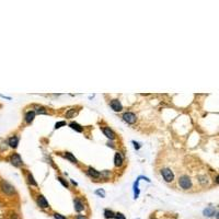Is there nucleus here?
<instances>
[{
    "label": "nucleus",
    "mask_w": 219,
    "mask_h": 219,
    "mask_svg": "<svg viewBox=\"0 0 219 219\" xmlns=\"http://www.w3.org/2000/svg\"><path fill=\"white\" fill-rule=\"evenodd\" d=\"M35 117V112L34 111H30L25 114V122L27 123H31Z\"/></svg>",
    "instance_id": "f8f14e48"
},
{
    "label": "nucleus",
    "mask_w": 219,
    "mask_h": 219,
    "mask_svg": "<svg viewBox=\"0 0 219 219\" xmlns=\"http://www.w3.org/2000/svg\"><path fill=\"white\" fill-rule=\"evenodd\" d=\"M76 219H87V218H86L84 216H82V215H78L77 218H76Z\"/></svg>",
    "instance_id": "a878e982"
},
{
    "label": "nucleus",
    "mask_w": 219,
    "mask_h": 219,
    "mask_svg": "<svg viewBox=\"0 0 219 219\" xmlns=\"http://www.w3.org/2000/svg\"><path fill=\"white\" fill-rule=\"evenodd\" d=\"M27 179H29V183H30V184H32V185H34V186H37V183L34 181V179H33L32 174L29 173V175H27Z\"/></svg>",
    "instance_id": "6ab92c4d"
},
{
    "label": "nucleus",
    "mask_w": 219,
    "mask_h": 219,
    "mask_svg": "<svg viewBox=\"0 0 219 219\" xmlns=\"http://www.w3.org/2000/svg\"><path fill=\"white\" fill-rule=\"evenodd\" d=\"M103 133H104L105 136L107 137V138H110V139H114L115 138L114 132H113L110 127H103Z\"/></svg>",
    "instance_id": "1a4fd4ad"
},
{
    "label": "nucleus",
    "mask_w": 219,
    "mask_h": 219,
    "mask_svg": "<svg viewBox=\"0 0 219 219\" xmlns=\"http://www.w3.org/2000/svg\"><path fill=\"white\" fill-rule=\"evenodd\" d=\"M73 204H75V209H76V211H81V210H83V203H82L81 201H79V199H75V202H73Z\"/></svg>",
    "instance_id": "9d476101"
},
{
    "label": "nucleus",
    "mask_w": 219,
    "mask_h": 219,
    "mask_svg": "<svg viewBox=\"0 0 219 219\" xmlns=\"http://www.w3.org/2000/svg\"><path fill=\"white\" fill-rule=\"evenodd\" d=\"M70 127L73 128V129H75V130H77V132H79V133H81L82 132V129L83 128L79 125V124H77V123H70V125H69Z\"/></svg>",
    "instance_id": "2eb2a0df"
},
{
    "label": "nucleus",
    "mask_w": 219,
    "mask_h": 219,
    "mask_svg": "<svg viewBox=\"0 0 219 219\" xmlns=\"http://www.w3.org/2000/svg\"><path fill=\"white\" fill-rule=\"evenodd\" d=\"M134 145H135V148H136V149H139V147H140V146H139V144H138V142H134Z\"/></svg>",
    "instance_id": "bb28decb"
},
{
    "label": "nucleus",
    "mask_w": 219,
    "mask_h": 219,
    "mask_svg": "<svg viewBox=\"0 0 219 219\" xmlns=\"http://www.w3.org/2000/svg\"><path fill=\"white\" fill-rule=\"evenodd\" d=\"M54 217H55V219H66L64 216H61L60 214H57V213L54 215Z\"/></svg>",
    "instance_id": "393cba45"
},
{
    "label": "nucleus",
    "mask_w": 219,
    "mask_h": 219,
    "mask_svg": "<svg viewBox=\"0 0 219 219\" xmlns=\"http://www.w3.org/2000/svg\"><path fill=\"white\" fill-rule=\"evenodd\" d=\"M123 119H124V121H125L126 123L134 124L135 122H136V115L134 114V113L128 112V113H125V114L123 115Z\"/></svg>",
    "instance_id": "39448f33"
},
{
    "label": "nucleus",
    "mask_w": 219,
    "mask_h": 219,
    "mask_svg": "<svg viewBox=\"0 0 219 219\" xmlns=\"http://www.w3.org/2000/svg\"><path fill=\"white\" fill-rule=\"evenodd\" d=\"M65 157H66L67 159L70 160L71 162H73V163H77V159H76V158H75V157H73L70 152H66V153H65Z\"/></svg>",
    "instance_id": "dca6fc26"
},
{
    "label": "nucleus",
    "mask_w": 219,
    "mask_h": 219,
    "mask_svg": "<svg viewBox=\"0 0 219 219\" xmlns=\"http://www.w3.org/2000/svg\"><path fill=\"white\" fill-rule=\"evenodd\" d=\"M104 215H105L106 218H114L115 217V214L113 213V211H111V210H105Z\"/></svg>",
    "instance_id": "aec40b11"
},
{
    "label": "nucleus",
    "mask_w": 219,
    "mask_h": 219,
    "mask_svg": "<svg viewBox=\"0 0 219 219\" xmlns=\"http://www.w3.org/2000/svg\"><path fill=\"white\" fill-rule=\"evenodd\" d=\"M18 144H19V137L18 136H13V137H11V138L9 139L10 147H12V148H17V147H18Z\"/></svg>",
    "instance_id": "9b49d317"
},
{
    "label": "nucleus",
    "mask_w": 219,
    "mask_h": 219,
    "mask_svg": "<svg viewBox=\"0 0 219 219\" xmlns=\"http://www.w3.org/2000/svg\"><path fill=\"white\" fill-rule=\"evenodd\" d=\"M96 194H98V195H100V196H102V197L105 196V193L103 190H98V191L96 192Z\"/></svg>",
    "instance_id": "4be33fe9"
},
{
    "label": "nucleus",
    "mask_w": 219,
    "mask_h": 219,
    "mask_svg": "<svg viewBox=\"0 0 219 219\" xmlns=\"http://www.w3.org/2000/svg\"><path fill=\"white\" fill-rule=\"evenodd\" d=\"M11 219H19V218H18V216H17V215L13 214V216H11Z\"/></svg>",
    "instance_id": "cd10ccee"
},
{
    "label": "nucleus",
    "mask_w": 219,
    "mask_h": 219,
    "mask_svg": "<svg viewBox=\"0 0 219 219\" xmlns=\"http://www.w3.org/2000/svg\"><path fill=\"white\" fill-rule=\"evenodd\" d=\"M160 172H161V175L165 182L170 183L174 181V172L170 168H163V169H161Z\"/></svg>",
    "instance_id": "f03ea898"
},
{
    "label": "nucleus",
    "mask_w": 219,
    "mask_h": 219,
    "mask_svg": "<svg viewBox=\"0 0 219 219\" xmlns=\"http://www.w3.org/2000/svg\"><path fill=\"white\" fill-rule=\"evenodd\" d=\"M111 107L114 110L115 112H119V111H122V109H123L122 103H121L119 100H112V101H111Z\"/></svg>",
    "instance_id": "423d86ee"
},
{
    "label": "nucleus",
    "mask_w": 219,
    "mask_h": 219,
    "mask_svg": "<svg viewBox=\"0 0 219 219\" xmlns=\"http://www.w3.org/2000/svg\"><path fill=\"white\" fill-rule=\"evenodd\" d=\"M123 161H124L123 155H122L121 152H117V153L115 155V158H114L115 165H116V167H121V165L123 164Z\"/></svg>",
    "instance_id": "6e6552de"
},
{
    "label": "nucleus",
    "mask_w": 219,
    "mask_h": 219,
    "mask_svg": "<svg viewBox=\"0 0 219 219\" xmlns=\"http://www.w3.org/2000/svg\"><path fill=\"white\" fill-rule=\"evenodd\" d=\"M0 187H1V190L5 192V194H7V195H12L14 193V187L10 183L7 182V181H1Z\"/></svg>",
    "instance_id": "7ed1b4c3"
},
{
    "label": "nucleus",
    "mask_w": 219,
    "mask_h": 219,
    "mask_svg": "<svg viewBox=\"0 0 219 219\" xmlns=\"http://www.w3.org/2000/svg\"><path fill=\"white\" fill-rule=\"evenodd\" d=\"M36 113L37 114H47V111L42 106H37L36 107Z\"/></svg>",
    "instance_id": "a211bd4d"
},
{
    "label": "nucleus",
    "mask_w": 219,
    "mask_h": 219,
    "mask_svg": "<svg viewBox=\"0 0 219 219\" xmlns=\"http://www.w3.org/2000/svg\"><path fill=\"white\" fill-rule=\"evenodd\" d=\"M179 185L184 191H188L193 188V180L186 174H183L179 178Z\"/></svg>",
    "instance_id": "f257e3e1"
},
{
    "label": "nucleus",
    "mask_w": 219,
    "mask_h": 219,
    "mask_svg": "<svg viewBox=\"0 0 219 219\" xmlns=\"http://www.w3.org/2000/svg\"><path fill=\"white\" fill-rule=\"evenodd\" d=\"M65 125H66V123H65V122H59V123H56L55 128H59L60 126H65Z\"/></svg>",
    "instance_id": "b1692460"
},
{
    "label": "nucleus",
    "mask_w": 219,
    "mask_h": 219,
    "mask_svg": "<svg viewBox=\"0 0 219 219\" xmlns=\"http://www.w3.org/2000/svg\"><path fill=\"white\" fill-rule=\"evenodd\" d=\"M204 214H205L206 216H213V215L215 214V208H214V207H209V208H207V209L204 210Z\"/></svg>",
    "instance_id": "f3484780"
},
{
    "label": "nucleus",
    "mask_w": 219,
    "mask_h": 219,
    "mask_svg": "<svg viewBox=\"0 0 219 219\" xmlns=\"http://www.w3.org/2000/svg\"><path fill=\"white\" fill-rule=\"evenodd\" d=\"M77 113H78V111L76 109L69 110L68 112L66 113V117H67V119H71V117H73L75 115H77Z\"/></svg>",
    "instance_id": "4468645a"
},
{
    "label": "nucleus",
    "mask_w": 219,
    "mask_h": 219,
    "mask_svg": "<svg viewBox=\"0 0 219 219\" xmlns=\"http://www.w3.org/2000/svg\"><path fill=\"white\" fill-rule=\"evenodd\" d=\"M58 180H59V182L61 183V184H63V185H64L65 187H68V184H67V182H66V181H65L64 179H61V178H58Z\"/></svg>",
    "instance_id": "5701e85b"
},
{
    "label": "nucleus",
    "mask_w": 219,
    "mask_h": 219,
    "mask_svg": "<svg viewBox=\"0 0 219 219\" xmlns=\"http://www.w3.org/2000/svg\"><path fill=\"white\" fill-rule=\"evenodd\" d=\"M153 219H156V218H153Z\"/></svg>",
    "instance_id": "c85d7f7f"
},
{
    "label": "nucleus",
    "mask_w": 219,
    "mask_h": 219,
    "mask_svg": "<svg viewBox=\"0 0 219 219\" xmlns=\"http://www.w3.org/2000/svg\"><path fill=\"white\" fill-rule=\"evenodd\" d=\"M88 173H89L90 176H92V178H94V179H98L99 176H100V173H99L98 171H96L94 169H92V168H89Z\"/></svg>",
    "instance_id": "ddd939ff"
},
{
    "label": "nucleus",
    "mask_w": 219,
    "mask_h": 219,
    "mask_svg": "<svg viewBox=\"0 0 219 219\" xmlns=\"http://www.w3.org/2000/svg\"><path fill=\"white\" fill-rule=\"evenodd\" d=\"M10 162L13 164L14 167H17V168L21 167V165H22V163H23L21 157H20V155H18V153H13V155L11 156V158H10Z\"/></svg>",
    "instance_id": "20e7f679"
},
{
    "label": "nucleus",
    "mask_w": 219,
    "mask_h": 219,
    "mask_svg": "<svg viewBox=\"0 0 219 219\" xmlns=\"http://www.w3.org/2000/svg\"><path fill=\"white\" fill-rule=\"evenodd\" d=\"M115 218H116V219H126V218H125V216H124L123 214H121V213L115 214Z\"/></svg>",
    "instance_id": "412c9836"
},
{
    "label": "nucleus",
    "mask_w": 219,
    "mask_h": 219,
    "mask_svg": "<svg viewBox=\"0 0 219 219\" xmlns=\"http://www.w3.org/2000/svg\"><path fill=\"white\" fill-rule=\"evenodd\" d=\"M37 204H38V206L40 207H42V208H47L48 207V202L46 201V198L43 195H40V196L37 197Z\"/></svg>",
    "instance_id": "0eeeda50"
}]
</instances>
